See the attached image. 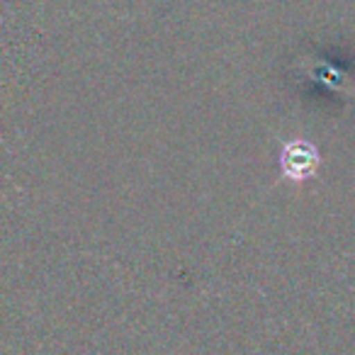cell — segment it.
Segmentation results:
<instances>
[{
  "mask_svg": "<svg viewBox=\"0 0 355 355\" xmlns=\"http://www.w3.org/2000/svg\"><path fill=\"white\" fill-rule=\"evenodd\" d=\"M321 166V153L306 139H290V141L282 144L280 156H277V168H280V175L292 183H304L309 178L316 175Z\"/></svg>",
  "mask_w": 355,
  "mask_h": 355,
  "instance_id": "6da1fadb",
  "label": "cell"
}]
</instances>
